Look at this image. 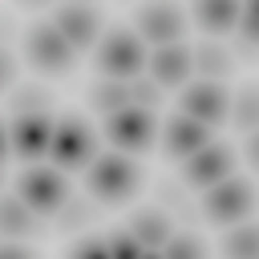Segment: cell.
<instances>
[{"mask_svg":"<svg viewBox=\"0 0 259 259\" xmlns=\"http://www.w3.org/2000/svg\"><path fill=\"white\" fill-rule=\"evenodd\" d=\"M150 69H154V77H158L162 85H174V81L186 77V69H190V53L178 49V45H166V49H158V53L150 57Z\"/></svg>","mask_w":259,"mask_h":259,"instance_id":"5bb4252c","label":"cell"},{"mask_svg":"<svg viewBox=\"0 0 259 259\" xmlns=\"http://www.w3.org/2000/svg\"><path fill=\"white\" fill-rule=\"evenodd\" d=\"M247 154H251V162L259 166V134H251V142H247Z\"/></svg>","mask_w":259,"mask_h":259,"instance_id":"f546056e","label":"cell"},{"mask_svg":"<svg viewBox=\"0 0 259 259\" xmlns=\"http://www.w3.org/2000/svg\"><path fill=\"white\" fill-rule=\"evenodd\" d=\"M227 259H259V227H239L223 243Z\"/></svg>","mask_w":259,"mask_h":259,"instance_id":"ac0fdd59","label":"cell"},{"mask_svg":"<svg viewBox=\"0 0 259 259\" xmlns=\"http://www.w3.org/2000/svg\"><path fill=\"white\" fill-rule=\"evenodd\" d=\"M202 255H206V247H202L198 239H190V235H186V239H174V243L166 247V259H202Z\"/></svg>","mask_w":259,"mask_h":259,"instance_id":"603a6c76","label":"cell"},{"mask_svg":"<svg viewBox=\"0 0 259 259\" xmlns=\"http://www.w3.org/2000/svg\"><path fill=\"white\" fill-rule=\"evenodd\" d=\"M166 146H170V154L194 158V154L206 146V130H202V121H194V117H174V121L166 125Z\"/></svg>","mask_w":259,"mask_h":259,"instance_id":"7c38bea8","label":"cell"},{"mask_svg":"<svg viewBox=\"0 0 259 259\" xmlns=\"http://www.w3.org/2000/svg\"><path fill=\"white\" fill-rule=\"evenodd\" d=\"M243 45H247V49L259 45V4H251V8L243 12Z\"/></svg>","mask_w":259,"mask_h":259,"instance_id":"d4e9b609","label":"cell"},{"mask_svg":"<svg viewBox=\"0 0 259 259\" xmlns=\"http://www.w3.org/2000/svg\"><path fill=\"white\" fill-rule=\"evenodd\" d=\"M0 259H32V255H28V251H20V247H4V255H0Z\"/></svg>","mask_w":259,"mask_h":259,"instance_id":"f1b7e54d","label":"cell"},{"mask_svg":"<svg viewBox=\"0 0 259 259\" xmlns=\"http://www.w3.org/2000/svg\"><path fill=\"white\" fill-rule=\"evenodd\" d=\"M194 69L206 73V77H219V73L231 69V57L223 49H214V45H202V49H194Z\"/></svg>","mask_w":259,"mask_h":259,"instance_id":"d6986e66","label":"cell"},{"mask_svg":"<svg viewBox=\"0 0 259 259\" xmlns=\"http://www.w3.org/2000/svg\"><path fill=\"white\" fill-rule=\"evenodd\" d=\"M130 235L142 243V247H162L166 243V235H170V219L162 214V210H142V214H134V223H130Z\"/></svg>","mask_w":259,"mask_h":259,"instance_id":"9a60e30c","label":"cell"},{"mask_svg":"<svg viewBox=\"0 0 259 259\" xmlns=\"http://www.w3.org/2000/svg\"><path fill=\"white\" fill-rule=\"evenodd\" d=\"M251 202H255V194H251L247 182H219L206 194V214L214 223H235V219H243L251 210Z\"/></svg>","mask_w":259,"mask_h":259,"instance_id":"52a82bcc","label":"cell"},{"mask_svg":"<svg viewBox=\"0 0 259 259\" xmlns=\"http://www.w3.org/2000/svg\"><path fill=\"white\" fill-rule=\"evenodd\" d=\"M109 255H113V259H142L146 251H142V243H138L134 235H117V239L109 243Z\"/></svg>","mask_w":259,"mask_h":259,"instance_id":"cb8c5ba5","label":"cell"},{"mask_svg":"<svg viewBox=\"0 0 259 259\" xmlns=\"http://www.w3.org/2000/svg\"><path fill=\"white\" fill-rule=\"evenodd\" d=\"M138 24H142V32H146L150 40H158L162 49L182 32V16H178V8H166V4H158V8H142Z\"/></svg>","mask_w":259,"mask_h":259,"instance_id":"8fae6325","label":"cell"},{"mask_svg":"<svg viewBox=\"0 0 259 259\" xmlns=\"http://www.w3.org/2000/svg\"><path fill=\"white\" fill-rule=\"evenodd\" d=\"M231 170V150L227 146H202L190 162H186V182L194 186H219Z\"/></svg>","mask_w":259,"mask_h":259,"instance_id":"9c48e42d","label":"cell"},{"mask_svg":"<svg viewBox=\"0 0 259 259\" xmlns=\"http://www.w3.org/2000/svg\"><path fill=\"white\" fill-rule=\"evenodd\" d=\"M45 105H49V93H45V89H20V93L12 97L16 117H45Z\"/></svg>","mask_w":259,"mask_h":259,"instance_id":"ffe728a7","label":"cell"},{"mask_svg":"<svg viewBox=\"0 0 259 259\" xmlns=\"http://www.w3.org/2000/svg\"><path fill=\"white\" fill-rule=\"evenodd\" d=\"M0 214H4V231H8V235H24V231H32V214L24 210V202L8 198Z\"/></svg>","mask_w":259,"mask_h":259,"instance_id":"7402d4cb","label":"cell"},{"mask_svg":"<svg viewBox=\"0 0 259 259\" xmlns=\"http://www.w3.org/2000/svg\"><path fill=\"white\" fill-rule=\"evenodd\" d=\"M12 69H16V65H12V57H4V61H0V77L8 81V77H12Z\"/></svg>","mask_w":259,"mask_h":259,"instance_id":"4dcf8cb0","label":"cell"},{"mask_svg":"<svg viewBox=\"0 0 259 259\" xmlns=\"http://www.w3.org/2000/svg\"><path fill=\"white\" fill-rule=\"evenodd\" d=\"M235 121H239L243 130H259V89H255V85L239 93V109H235Z\"/></svg>","mask_w":259,"mask_h":259,"instance_id":"44dd1931","label":"cell"},{"mask_svg":"<svg viewBox=\"0 0 259 259\" xmlns=\"http://www.w3.org/2000/svg\"><path fill=\"white\" fill-rule=\"evenodd\" d=\"M85 214H89V206H81V202H73V206L65 210V227H73V223H81Z\"/></svg>","mask_w":259,"mask_h":259,"instance_id":"83f0119b","label":"cell"},{"mask_svg":"<svg viewBox=\"0 0 259 259\" xmlns=\"http://www.w3.org/2000/svg\"><path fill=\"white\" fill-rule=\"evenodd\" d=\"M105 134H109V142H113V146H121V150H146V146H150V138H154V121H150V113H146V109L125 105V109L109 113Z\"/></svg>","mask_w":259,"mask_h":259,"instance_id":"3957f363","label":"cell"},{"mask_svg":"<svg viewBox=\"0 0 259 259\" xmlns=\"http://www.w3.org/2000/svg\"><path fill=\"white\" fill-rule=\"evenodd\" d=\"M49 154H53L57 166H65V170L81 166V162L89 158V130H85V121H81V117H65V121L57 125V134H53V150H49Z\"/></svg>","mask_w":259,"mask_h":259,"instance_id":"8992f818","label":"cell"},{"mask_svg":"<svg viewBox=\"0 0 259 259\" xmlns=\"http://www.w3.org/2000/svg\"><path fill=\"white\" fill-rule=\"evenodd\" d=\"M198 20H202L206 28H219V32H227L235 20H243V12H239L231 0H206V4H198Z\"/></svg>","mask_w":259,"mask_h":259,"instance_id":"2e32d148","label":"cell"},{"mask_svg":"<svg viewBox=\"0 0 259 259\" xmlns=\"http://www.w3.org/2000/svg\"><path fill=\"white\" fill-rule=\"evenodd\" d=\"M146 65L142 57V45L130 36V32H113L105 45H101V69L113 77V81H134V73Z\"/></svg>","mask_w":259,"mask_h":259,"instance_id":"5b68a950","label":"cell"},{"mask_svg":"<svg viewBox=\"0 0 259 259\" xmlns=\"http://www.w3.org/2000/svg\"><path fill=\"white\" fill-rule=\"evenodd\" d=\"M142 259H162V255H154V251H146V255H142Z\"/></svg>","mask_w":259,"mask_h":259,"instance_id":"1f68e13d","label":"cell"},{"mask_svg":"<svg viewBox=\"0 0 259 259\" xmlns=\"http://www.w3.org/2000/svg\"><path fill=\"white\" fill-rule=\"evenodd\" d=\"M130 93H134L138 101H154V85H150V81H130Z\"/></svg>","mask_w":259,"mask_h":259,"instance_id":"4316f807","label":"cell"},{"mask_svg":"<svg viewBox=\"0 0 259 259\" xmlns=\"http://www.w3.org/2000/svg\"><path fill=\"white\" fill-rule=\"evenodd\" d=\"M16 190H20L24 206H32V210H57V206L69 202V190H65V182L53 170H28V174H20Z\"/></svg>","mask_w":259,"mask_h":259,"instance_id":"277c9868","label":"cell"},{"mask_svg":"<svg viewBox=\"0 0 259 259\" xmlns=\"http://www.w3.org/2000/svg\"><path fill=\"white\" fill-rule=\"evenodd\" d=\"M227 93L219 89V85H194V89H186L182 93V109H186V117H194V121H219L223 117V101Z\"/></svg>","mask_w":259,"mask_h":259,"instance_id":"30bf717a","label":"cell"},{"mask_svg":"<svg viewBox=\"0 0 259 259\" xmlns=\"http://www.w3.org/2000/svg\"><path fill=\"white\" fill-rule=\"evenodd\" d=\"M53 125L49 117H16L12 121V154L16 158H40L45 150H53Z\"/></svg>","mask_w":259,"mask_h":259,"instance_id":"ba28073f","label":"cell"},{"mask_svg":"<svg viewBox=\"0 0 259 259\" xmlns=\"http://www.w3.org/2000/svg\"><path fill=\"white\" fill-rule=\"evenodd\" d=\"M69 259H113V255H109V247H105V243L85 239V243H77V247H73V255H69Z\"/></svg>","mask_w":259,"mask_h":259,"instance_id":"484cf974","label":"cell"},{"mask_svg":"<svg viewBox=\"0 0 259 259\" xmlns=\"http://www.w3.org/2000/svg\"><path fill=\"white\" fill-rule=\"evenodd\" d=\"M93 105L97 109H109V113H117V109H125L130 105V81H105V85H93Z\"/></svg>","mask_w":259,"mask_h":259,"instance_id":"e0dca14e","label":"cell"},{"mask_svg":"<svg viewBox=\"0 0 259 259\" xmlns=\"http://www.w3.org/2000/svg\"><path fill=\"white\" fill-rule=\"evenodd\" d=\"M134 186H138V170H134V162H125L117 154L97 158L93 170H89V190L101 202H121V198L134 194Z\"/></svg>","mask_w":259,"mask_h":259,"instance_id":"6da1fadb","label":"cell"},{"mask_svg":"<svg viewBox=\"0 0 259 259\" xmlns=\"http://www.w3.org/2000/svg\"><path fill=\"white\" fill-rule=\"evenodd\" d=\"M24 49H28V61H32L36 69H45V73H65L69 61H73V45L61 36L57 24H36V28H28Z\"/></svg>","mask_w":259,"mask_h":259,"instance_id":"7a4b0ae2","label":"cell"},{"mask_svg":"<svg viewBox=\"0 0 259 259\" xmlns=\"http://www.w3.org/2000/svg\"><path fill=\"white\" fill-rule=\"evenodd\" d=\"M57 28L69 45H89L93 32H97V12L89 8H61L57 12Z\"/></svg>","mask_w":259,"mask_h":259,"instance_id":"4fadbf2b","label":"cell"}]
</instances>
